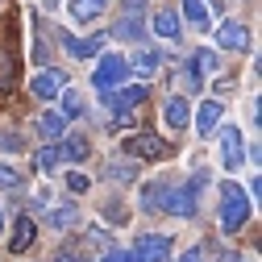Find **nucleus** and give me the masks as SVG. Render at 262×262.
I'll return each instance as SVG.
<instances>
[{
    "label": "nucleus",
    "mask_w": 262,
    "mask_h": 262,
    "mask_svg": "<svg viewBox=\"0 0 262 262\" xmlns=\"http://www.w3.org/2000/svg\"><path fill=\"white\" fill-rule=\"evenodd\" d=\"M250 208H254V200L237 183H225L221 187V229H225V233H242V225L250 221Z\"/></svg>",
    "instance_id": "1"
},
{
    "label": "nucleus",
    "mask_w": 262,
    "mask_h": 262,
    "mask_svg": "<svg viewBox=\"0 0 262 262\" xmlns=\"http://www.w3.org/2000/svg\"><path fill=\"white\" fill-rule=\"evenodd\" d=\"M162 195H167V204H162V208H167L171 216L191 221L195 212H200V200H195V195H200V187H195L191 179H187V183H167V191H162Z\"/></svg>",
    "instance_id": "2"
},
{
    "label": "nucleus",
    "mask_w": 262,
    "mask_h": 262,
    "mask_svg": "<svg viewBox=\"0 0 262 262\" xmlns=\"http://www.w3.org/2000/svg\"><path fill=\"white\" fill-rule=\"evenodd\" d=\"M129 79V58L121 54H100V62H96V71H92V83L100 88V92H113Z\"/></svg>",
    "instance_id": "3"
},
{
    "label": "nucleus",
    "mask_w": 262,
    "mask_h": 262,
    "mask_svg": "<svg viewBox=\"0 0 262 262\" xmlns=\"http://www.w3.org/2000/svg\"><path fill=\"white\" fill-rule=\"evenodd\" d=\"M138 104H146V83H138V88H113V92H104V113H113V117L134 113Z\"/></svg>",
    "instance_id": "4"
},
{
    "label": "nucleus",
    "mask_w": 262,
    "mask_h": 262,
    "mask_svg": "<svg viewBox=\"0 0 262 262\" xmlns=\"http://www.w3.org/2000/svg\"><path fill=\"white\" fill-rule=\"evenodd\" d=\"M221 158H225V171H242L246 162V138L237 125H225L221 129Z\"/></svg>",
    "instance_id": "5"
},
{
    "label": "nucleus",
    "mask_w": 262,
    "mask_h": 262,
    "mask_svg": "<svg viewBox=\"0 0 262 262\" xmlns=\"http://www.w3.org/2000/svg\"><path fill=\"white\" fill-rule=\"evenodd\" d=\"M125 150L134 154V158H146V162H162V158L171 154V146L162 142V138H154V134H146V129L129 138V142H125Z\"/></svg>",
    "instance_id": "6"
},
{
    "label": "nucleus",
    "mask_w": 262,
    "mask_h": 262,
    "mask_svg": "<svg viewBox=\"0 0 262 262\" xmlns=\"http://www.w3.org/2000/svg\"><path fill=\"white\" fill-rule=\"evenodd\" d=\"M167 254H171V237L162 233H142L134 246V262H167Z\"/></svg>",
    "instance_id": "7"
},
{
    "label": "nucleus",
    "mask_w": 262,
    "mask_h": 262,
    "mask_svg": "<svg viewBox=\"0 0 262 262\" xmlns=\"http://www.w3.org/2000/svg\"><path fill=\"white\" fill-rule=\"evenodd\" d=\"M216 46H221V50H246V46H250V29H246L242 21H221Z\"/></svg>",
    "instance_id": "8"
},
{
    "label": "nucleus",
    "mask_w": 262,
    "mask_h": 262,
    "mask_svg": "<svg viewBox=\"0 0 262 262\" xmlns=\"http://www.w3.org/2000/svg\"><path fill=\"white\" fill-rule=\"evenodd\" d=\"M162 121H167V129H187V121H191V104H187V96H171L167 104H162Z\"/></svg>",
    "instance_id": "9"
},
{
    "label": "nucleus",
    "mask_w": 262,
    "mask_h": 262,
    "mask_svg": "<svg viewBox=\"0 0 262 262\" xmlns=\"http://www.w3.org/2000/svg\"><path fill=\"white\" fill-rule=\"evenodd\" d=\"M154 34H158L162 42H179V38H183V17H179L175 9L154 13Z\"/></svg>",
    "instance_id": "10"
},
{
    "label": "nucleus",
    "mask_w": 262,
    "mask_h": 262,
    "mask_svg": "<svg viewBox=\"0 0 262 262\" xmlns=\"http://www.w3.org/2000/svg\"><path fill=\"white\" fill-rule=\"evenodd\" d=\"M104 13H108V0H71V5H67V17L75 25H88V21L104 17Z\"/></svg>",
    "instance_id": "11"
},
{
    "label": "nucleus",
    "mask_w": 262,
    "mask_h": 262,
    "mask_svg": "<svg viewBox=\"0 0 262 262\" xmlns=\"http://www.w3.org/2000/svg\"><path fill=\"white\" fill-rule=\"evenodd\" d=\"M221 117H225V104H221V100H204V104H200V113H195V134L208 138L212 129L221 125Z\"/></svg>",
    "instance_id": "12"
},
{
    "label": "nucleus",
    "mask_w": 262,
    "mask_h": 262,
    "mask_svg": "<svg viewBox=\"0 0 262 262\" xmlns=\"http://www.w3.org/2000/svg\"><path fill=\"white\" fill-rule=\"evenodd\" d=\"M34 237H38V221H34V216H17L9 250H13V254H21V250H29V246H34Z\"/></svg>",
    "instance_id": "13"
},
{
    "label": "nucleus",
    "mask_w": 262,
    "mask_h": 262,
    "mask_svg": "<svg viewBox=\"0 0 262 262\" xmlns=\"http://www.w3.org/2000/svg\"><path fill=\"white\" fill-rule=\"evenodd\" d=\"M158 67H162V58H158V50H154V46H138L134 62H129V75H142V79H150V75H154Z\"/></svg>",
    "instance_id": "14"
},
{
    "label": "nucleus",
    "mask_w": 262,
    "mask_h": 262,
    "mask_svg": "<svg viewBox=\"0 0 262 262\" xmlns=\"http://www.w3.org/2000/svg\"><path fill=\"white\" fill-rule=\"evenodd\" d=\"M29 92H34L38 100H54V96L62 92V71H42L34 83H29Z\"/></svg>",
    "instance_id": "15"
},
{
    "label": "nucleus",
    "mask_w": 262,
    "mask_h": 262,
    "mask_svg": "<svg viewBox=\"0 0 262 262\" xmlns=\"http://www.w3.org/2000/svg\"><path fill=\"white\" fill-rule=\"evenodd\" d=\"M62 134H67V117L62 113H42L38 117V138L42 142H58Z\"/></svg>",
    "instance_id": "16"
},
{
    "label": "nucleus",
    "mask_w": 262,
    "mask_h": 262,
    "mask_svg": "<svg viewBox=\"0 0 262 262\" xmlns=\"http://www.w3.org/2000/svg\"><path fill=\"white\" fill-rule=\"evenodd\" d=\"M75 221H79L75 200H71V204H62V208H54V212H46V225H50V229H71Z\"/></svg>",
    "instance_id": "17"
},
{
    "label": "nucleus",
    "mask_w": 262,
    "mask_h": 262,
    "mask_svg": "<svg viewBox=\"0 0 262 262\" xmlns=\"http://www.w3.org/2000/svg\"><path fill=\"white\" fill-rule=\"evenodd\" d=\"M100 46H104V34H96V38H67V50L75 58H92Z\"/></svg>",
    "instance_id": "18"
},
{
    "label": "nucleus",
    "mask_w": 262,
    "mask_h": 262,
    "mask_svg": "<svg viewBox=\"0 0 262 262\" xmlns=\"http://www.w3.org/2000/svg\"><path fill=\"white\" fill-rule=\"evenodd\" d=\"M58 150H62V162H83V158L92 154V146H88L83 138H67Z\"/></svg>",
    "instance_id": "19"
},
{
    "label": "nucleus",
    "mask_w": 262,
    "mask_h": 262,
    "mask_svg": "<svg viewBox=\"0 0 262 262\" xmlns=\"http://www.w3.org/2000/svg\"><path fill=\"white\" fill-rule=\"evenodd\" d=\"M34 162H38V171H42V175H46V171H58V162H62V150H58L54 142H46V146L38 150V158H34Z\"/></svg>",
    "instance_id": "20"
},
{
    "label": "nucleus",
    "mask_w": 262,
    "mask_h": 262,
    "mask_svg": "<svg viewBox=\"0 0 262 262\" xmlns=\"http://www.w3.org/2000/svg\"><path fill=\"white\" fill-rule=\"evenodd\" d=\"M183 17L195 29H208V5H204V0H183Z\"/></svg>",
    "instance_id": "21"
},
{
    "label": "nucleus",
    "mask_w": 262,
    "mask_h": 262,
    "mask_svg": "<svg viewBox=\"0 0 262 262\" xmlns=\"http://www.w3.org/2000/svg\"><path fill=\"white\" fill-rule=\"evenodd\" d=\"M191 62H195V71H200V75H216V71H221V58H216V50H208V46L195 50Z\"/></svg>",
    "instance_id": "22"
},
{
    "label": "nucleus",
    "mask_w": 262,
    "mask_h": 262,
    "mask_svg": "<svg viewBox=\"0 0 262 262\" xmlns=\"http://www.w3.org/2000/svg\"><path fill=\"white\" fill-rule=\"evenodd\" d=\"M117 38H125V42H142V17H125V21H117Z\"/></svg>",
    "instance_id": "23"
},
{
    "label": "nucleus",
    "mask_w": 262,
    "mask_h": 262,
    "mask_svg": "<svg viewBox=\"0 0 262 262\" xmlns=\"http://www.w3.org/2000/svg\"><path fill=\"white\" fill-rule=\"evenodd\" d=\"M58 100H62V117H79V113H83V96H79L75 88L58 92Z\"/></svg>",
    "instance_id": "24"
},
{
    "label": "nucleus",
    "mask_w": 262,
    "mask_h": 262,
    "mask_svg": "<svg viewBox=\"0 0 262 262\" xmlns=\"http://www.w3.org/2000/svg\"><path fill=\"white\" fill-rule=\"evenodd\" d=\"M162 191H167V179H154V183H146V187H142V208H150V212H154Z\"/></svg>",
    "instance_id": "25"
},
{
    "label": "nucleus",
    "mask_w": 262,
    "mask_h": 262,
    "mask_svg": "<svg viewBox=\"0 0 262 262\" xmlns=\"http://www.w3.org/2000/svg\"><path fill=\"white\" fill-rule=\"evenodd\" d=\"M21 183H25V179H21V171H17V167H5V162H0V191H5V187H9V191H17Z\"/></svg>",
    "instance_id": "26"
},
{
    "label": "nucleus",
    "mask_w": 262,
    "mask_h": 262,
    "mask_svg": "<svg viewBox=\"0 0 262 262\" xmlns=\"http://www.w3.org/2000/svg\"><path fill=\"white\" fill-rule=\"evenodd\" d=\"M104 175H108V179H117V183H129V179H138V167H129V162H113Z\"/></svg>",
    "instance_id": "27"
},
{
    "label": "nucleus",
    "mask_w": 262,
    "mask_h": 262,
    "mask_svg": "<svg viewBox=\"0 0 262 262\" xmlns=\"http://www.w3.org/2000/svg\"><path fill=\"white\" fill-rule=\"evenodd\" d=\"M21 154L25 150V142H21V134H13V129H5V134H0V154Z\"/></svg>",
    "instance_id": "28"
},
{
    "label": "nucleus",
    "mask_w": 262,
    "mask_h": 262,
    "mask_svg": "<svg viewBox=\"0 0 262 262\" xmlns=\"http://www.w3.org/2000/svg\"><path fill=\"white\" fill-rule=\"evenodd\" d=\"M88 187H92V179H88V175H79V171H71V175H67V191H71V195H83Z\"/></svg>",
    "instance_id": "29"
},
{
    "label": "nucleus",
    "mask_w": 262,
    "mask_h": 262,
    "mask_svg": "<svg viewBox=\"0 0 262 262\" xmlns=\"http://www.w3.org/2000/svg\"><path fill=\"white\" fill-rule=\"evenodd\" d=\"M100 262H134V254H125V250H104Z\"/></svg>",
    "instance_id": "30"
},
{
    "label": "nucleus",
    "mask_w": 262,
    "mask_h": 262,
    "mask_svg": "<svg viewBox=\"0 0 262 262\" xmlns=\"http://www.w3.org/2000/svg\"><path fill=\"white\" fill-rule=\"evenodd\" d=\"M179 262H204V250H200V246H195V250H187V254H183Z\"/></svg>",
    "instance_id": "31"
},
{
    "label": "nucleus",
    "mask_w": 262,
    "mask_h": 262,
    "mask_svg": "<svg viewBox=\"0 0 262 262\" xmlns=\"http://www.w3.org/2000/svg\"><path fill=\"white\" fill-rule=\"evenodd\" d=\"M0 229H5V212H0Z\"/></svg>",
    "instance_id": "32"
},
{
    "label": "nucleus",
    "mask_w": 262,
    "mask_h": 262,
    "mask_svg": "<svg viewBox=\"0 0 262 262\" xmlns=\"http://www.w3.org/2000/svg\"><path fill=\"white\" fill-rule=\"evenodd\" d=\"M42 5H54V0H42Z\"/></svg>",
    "instance_id": "33"
}]
</instances>
